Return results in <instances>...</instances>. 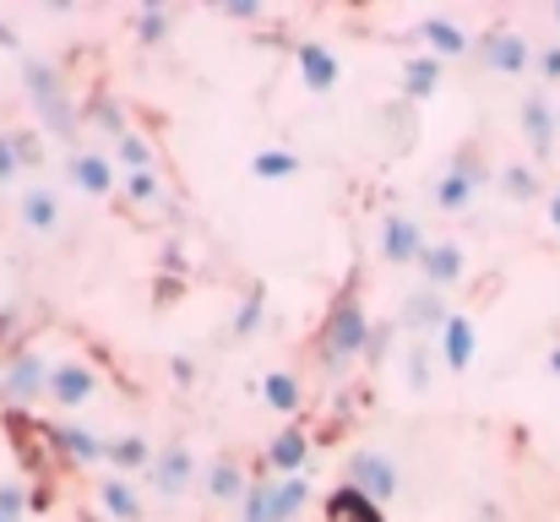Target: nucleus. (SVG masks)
<instances>
[{
    "label": "nucleus",
    "mask_w": 560,
    "mask_h": 522,
    "mask_svg": "<svg viewBox=\"0 0 560 522\" xmlns=\"http://www.w3.org/2000/svg\"><path fill=\"white\" fill-rule=\"evenodd\" d=\"M371 316H365V300H360V283H349L338 300H332V311H327V327H322V338H316V353H322V370L327 375H338V370H349L354 359H365L371 353Z\"/></svg>",
    "instance_id": "obj_1"
},
{
    "label": "nucleus",
    "mask_w": 560,
    "mask_h": 522,
    "mask_svg": "<svg viewBox=\"0 0 560 522\" xmlns=\"http://www.w3.org/2000/svg\"><path fill=\"white\" fill-rule=\"evenodd\" d=\"M22 88H27V98H33L38 120L55 131V142H77L82 115H77V104H71V93H66V77H60L49 60L22 55Z\"/></svg>",
    "instance_id": "obj_2"
},
{
    "label": "nucleus",
    "mask_w": 560,
    "mask_h": 522,
    "mask_svg": "<svg viewBox=\"0 0 560 522\" xmlns=\"http://www.w3.org/2000/svg\"><path fill=\"white\" fill-rule=\"evenodd\" d=\"M38 397H49V364L33 348H16L0 370V403L5 408H33Z\"/></svg>",
    "instance_id": "obj_3"
},
{
    "label": "nucleus",
    "mask_w": 560,
    "mask_h": 522,
    "mask_svg": "<svg viewBox=\"0 0 560 522\" xmlns=\"http://www.w3.org/2000/svg\"><path fill=\"white\" fill-rule=\"evenodd\" d=\"M349 485L371 501V507H386L397 490H402V479H397V463L381 452V446H360L354 457H349Z\"/></svg>",
    "instance_id": "obj_4"
},
{
    "label": "nucleus",
    "mask_w": 560,
    "mask_h": 522,
    "mask_svg": "<svg viewBox=\"0 0 560 522\" xmlns=\"http://www.w3.org/2000/svg\"><path fill=\"white\" fill-rule=\"evenodd\" d=\"M424 251H430V240H424L419 218H408V212H386L381 218V256H386V267H419Z\"/></svg>",
    "instance_id": "obj_5"
},
{
    "label": "nucleus",
    "mask_w": 560,
    "mask_h": 522,
    "mask_svg": "<svg viewBox=\"0 0 560 522\" xmlns=\"http://www.w3.org/2000/svg\"><path fill=\"white\" fill-rule=\"evenodd\" d=\"M98 392V370L88 359H55L49 364V403L55 408H82Z\"/></svg>",
    "instance_id": "obj_6"
},
{
    "label": "nucleus",
    "mask_w": 560,
    "mask_h": 522,
    "mask_svg": "<svg viewBox=\"0 0 560 522\" xmlns=\"http://www.w3.org/2000/svg\"><path fill=\"white\" fill-rule=\"evenodd\" d=\"M485 185V164H479V153L468 148V153H457V164L435 179V207H446V212H463L468 201H474V190Z\"/></svg>",
    "instance_id": "obj_7"
},
{
    "label": "nucleus",
    "mask_w": 560,
    "mask_h": 522,
    "mask_svg": "<svg viewBox=\"0 0 560 522\" xmlns=\"http://www.w3.org/2000/svg\"><path fill=\"white\" fill-rule=\"evenodd\" d=\"M71 185L88 190V196H115L120 179H115V153H98V148H71Z\"/></svg>",
    "instance_id": "obj_8"
},
{
    "label": "nucleus",
    "mask_w": 560,
    "mask_h": 522,
    "mask_svg": "<svg viewBox=\"0 0 560 522\" xmlns=\"http://www.w3.org/2000/svg\"><path fill=\"white\" fill-rule=\"evenodd\" d=\"M479 60H485L490 71H501V77H517V71H528V66H534V49H528V38H523V33L495 27V33H485Z\"/></svg>",
    "instance_id": "obj_9"
},
{
    "label": "nucleus",
    "mask_w": 560,
    "mask_h": 522,
    "mask_svg": "<svg viewBox=\"0 0 560 522\" xmlns=\"http://www.w3.org/2000/svg\"><path fill=\"white\" fill-rule=\"evenodd\" d=\"M452 322V311H446V294L441 289H413V294H402V311H397V333L408 327V333H435V327H446Z\"/></svg>",
    "instance_id": "obj_10"
},
{
    "label": "nucleus",
    "mask_w": 560,
    "mask_h": 522,
    "mask_svg": "<svg viewBox=\"0 0 560 522\" xmlns=\"http://www.w3.org/2000/svg\"><path fill=\"white\" fill-rule=\"evenodd\" d=\"M190 479H196V457H190V446L186 441L164 446L159 463H153V490H159V501H180V496L190 490Z\"/></svg>",
    "instance_id": "obj_11"
},
{
    "label": "nucleus",
    "mask_w": 560,
    "mask_h": 522,
    "mask_svg": "<svg viewBox=\"0 0 560 522\" xmlns=\"http://www.w3.org/2000/svg\"><path fill=\"white\" fill-rule=\"evenodd\" d=\"M201 490H207V501H212V507H229V501H245V496H250V479H245V463H240L234 452H218V457L207 463V479H201Z\"/></svg>",
    "instance_id": "obj_12"
},
{
    "label": "nucleus",
    "mask_w": 560,
    "mask_h": 522,
    "mask_svg": "<svg viewBox=\"0 0 560 522\" xmlns=\"http://www.w3.org/2000/svg\"><path fill=\"white\" fill-rule=\"evenodd\" d=\"M419 272H424V289H457V283H463V272H468L463 245H457V240H430V251H424Z\"/></svg>",
    "instance_id": "obj_13"
},
{
    "label": "nucleus",
    "mask_w": 560,
    "mask_h": 522,
    "mask_svg": "<svg viewBox=\"0 0 560 522\" xmlns=\"http://www.w3.org/2000/svg\"><path fill=\"white\" fill-rule=\"evenodd\" d=\"M49 446H55V457H71L82 468L109 463V441H98L93 430H77V425H49Z\"/></svg>",
    "instance_id": "obj_14"
},
{
    "label": "nucleus",
    "mask_w": 560,
    "mask_h": 522,
    "mask_svg": "<svg viewBox=\"0 0 560 522\" xmlns=\"http://www.w3.org/2000/svg\"><path fill=\"white\" fill-rule=\"evenodd\" d=\"M267 468H278V474H305V463H311V430L305 425H289L283 436H272V446H267V457H261Z\"/></svg>",
    "instance_id": "obj_15"
},
{
    "label": "nucleus",
    "mask_w": 560,
    "mask_h": 522,
    "mask_svg": "<svg viewBox=\"0 0 560 522\" xmlns=\"http://www.w3.org/2000/svg\"><path fill=\"white\" fill-rule=\"evenodd\" d=\"M294 60H300V77H305L311 93H332L338 77H343V71H338V55H332L327 44H300Z\"/></svg>",
    "instance_id": "obj_16"
},
{
    "label": "nucleus",
    "mask_w": 560,
    "mask_h": 522,
    "mask_svg": "<svg viewBox=\"0 0 560 522\" xmlns=\"http://www.w3.org/2000/svg\"><path fill=\"white\" fill-rule=\"evenodd\" d=\"M16 212H22V223H27L33 234H55V229H60V218H66L49 185H27V190H22V201H16Z\"/></svg>",
    "instance_id": "obj_17"
},
{
    "label": "nucleus",
    "mask_w": 560,
    "mask_h": 522,
    "mask_svg": "<svg viewBox=\"0 0 560 522\" xmlns=\"http://www.w3.org/2000/svg\"><path fill=\"white\" fill-rule=\"evenodd\" d=\"M413 33L435 49V60H463V55H468V33H463L457 22H446V16H424Z\"/></svg>",
    "instance_id": "obj_18"
},
{
    "label": "nucleus",
    "mask_w": 560,
    "mask_h": 522,
    "mask_svg": "<svg viewBox=\"0 0 560 522\" xmlns=\"http://www.w3.org/2000/svg\"><path fill=\"white\" fill-rule=\"evenodd\" d=\"M523 131L534 142V159L556 153V109H550V98H523Z\"/></svg>",
    "instance_id": "obj_19"
},
{
    "label": "nucleus",
    "mask_w": 560,
    "mask_h": 522,
    "mask_svg": "<svg viewBox=\"0 0 560 522\" xmlns=\"http://www.w3.org/2000/svg\"><path fill=\"white\" fill-rule=\"evenodd\" d=\"M98 507H104L115 522H142V496L131 490V479H126V474L98 479Z\"/></svg>",
    "instance_id": "obj_20"
},
{
    "label": "nucleus",
    "mask_w": 560,
    "mask_h": 522,
    "mask_svg": "<svg viewBox=\"0 0 560 522\" xmlns=\"http://www.w3.org/2000/svg\"><path fill=\"white\" fill-rule=\"evenodd\" d=\"M474 348H479V333H474L468 316H452L441 327V359H446V370H468L474 364Z\"/></svg>",
    "instance_id": "obj_21"
},
{
    "label": "nucleus",
    "mask_w": 560,
    "mask_h": 522,
    "mask_svg": "<svg viewBox=\"0 0 560 522\" xmlns=\"http://www.w3.org/2000/svg\"><path fill=\"white\" fill-rule=\"evenodd\" d=\"M435 82H441V60L435 55H413V60H402V98H430L435 93Z\"/></svg>",
    "instance_id": "obj_22"
},
{
    "label": "nucleus",
    "mask_w": 560,
    "mask_h": 522,
    "mask_svg": "<svg viewBox=\"0 0 560 522\" xmlns=\"http://www.w3.org/2000/svg\"><path fill=\"white\" fill-rule=\"evenodd\" d=\"M261 322H267V289L261 283H250L245 289V300H240V311H234V322H229V338H256L261 333Z\"/></svg>",
    "instance_id": "obj_23"
},
{
    "label": "nucleus",
    "mask_w": 560,
    "mask_h": 522,
    "mask_svg": "<svg viewBox=\"0 0 560 522\" xmlns=\"http://www.w3.org/2000/svg\"><path fill=\"white\" fill-rule=\"evenodd\" d=\"M261 397H267L278 414H300V408H305V392H300V375H294V370H267Z\"/></svg>",
    "instance_id": "obj_24"
},
{
    "label": "nucleus",
    "mask_w": 560,
    "mask_h": 522,
    "mask_svg": "<svg viewBox=\"0 0 560 522\" xmlns=\"http://www.w3.org/2000/svg\"><path fill=\"white\" fill-rule=\"evenodd\" d=\"M305 501H311V479H305V474L272 485V522H294L305 512Z\"/></svg>",
    "instance_id": "obj_25"
},
{
    "label": "nucleus",
    "mask_w": 560,
    "mask_h": 522,
    "mask_svg": "<svg viewBox=\"0 0 560 522\" xmlns=\"http://www.w3.org/2000/svg\"><path fill=\"white\" fill-rule=\"evenodd\" d=\"M109 463H115L120 474H142V468L153 474L159 457H153V446H148L142 436H120V441H109Z\"/></svg>",
    "instance_id": "obj_26"
},
{
    "label": "nucleus",
    "mask_w": 560,
    "mask_h": 522,
    "mask_svg": "<svg viewBox=\"0 0 560 522\" xmlns=\"http://www.w3.org/2000/svg\"><path fill=\"white\" fill-rule=\"evenodd\" d=\"M327 522H381V512H375L354 485H343V490H332V501H327Z\"/></svg>",
    "instance_id": "obj_27"
},
{
    "label": "nucleus",
    "mask_w": 560,
    "mask_h": 522,
    "mask_svg": "<svg viewBox=\"0 0 560 522\" xmlns=\"http://www.w3.org/2000/svg\"><path fill=\"white\" fill-rule=\"evenodd\" d=\"M120 190H126V201H131V212H153V207L164 201V179H159V170L126 174V179H120Z\"/></svg>",
    "instance_id": "obj_28"
},
{
    "label": "nucleus",
    "mask_w": 560,
    "mask_h": 522,
    "mask_svg": "<svg viewBox=\"0 0 560 522\" xmlns=\"http://www.w3.org/2000/svg\"><path fill=\"white\" fill-rule=\"evenodd\" d=\"M115 164L126 174H142V170H153V142L142 137V131H126L120 142H115Z\"/></svg>",
    "instance_id": "obj_29"
},
{
    "label": "nucleus",
    "mask_w": 560,
    "mask_h": 522,
    "mask_svg": "<svg viewBox=\"0 0 560 522\" xmlns=\"http://www.w3.org/2000/svg\"><path fill=\"white\" fill-rule=\"evenodd\" d=\"M430 375H435V353H430V344H413L402 353V381H408V392H430Z\"/></svg>",
    "instance_id": "obj_30"
},
{
    "label": "nucleus",
    "mask_w": 560,
    "mask_h": 522,
    "mask_svg": "<svg viewBox=\"0 0 560 522\" xmlns=\"http://www.w3.org/2000/svg\"><path fill=\"white\" fill-rule=\"evenodd\" d=\"M300 170H305V164H300L294 153H283V148H267V153L250 159V174H256V179H294Z\"/></svg>",
    "instance_id": "obj_31"
},
{
    "label": "nucleus",
    "mask_w": 560,
    "mask_h": 522,
    "mask_svg": "<svg viewBox=\"0 0 560 522\" xmlns=\"http://www.w3.org/2000/svg\"><path fill=\"white\" fill-rule=\"evenodd\" d=\"M131 27H137L142 44H164V38H170V5H142V11L131 16Z\"/></svg>",
    "instance_id": "obj_32"
},
{
    "label": "nucleus",
    "mask_w": 560,
    "mask_h": 522,
    "mask_svg": "<svg viewBox=\"0 0 560 522\" xmlns=\"http://www.w3.org/2000/svg\"><path fill=\"white\" fill-rule=\"evenodd\" d=\"M501 190H506L512 201H534V196H539V174L528 170V164H506V170H501Z\"/></svg>",
    "instance_id": "obj_33"
},
{
    "label": "nucleus",
    "mask_w": 560,
    "mask_h": 522,
    "mask_svg": "<svg viewBox=\"0 0 560 522\" xmlns=\"http://www.w3.org/2000/svg\"><path fill=\"white\" fill-rule=\"evenodd\" d=\"M240 507H245V522H272V479H250V496Z\"/></svg>",
    "instance_id": "obj_34"
},
{
    "label": "nucleus",
    "mask_w": 560,
    "mask_h": 522,
    "mask_svg": "<svg viewBox=\"0 0 560 522\" xmlns=\"http://www.w3.org/2000/svg\"><path fill=\"white\" fill-rule=\"evenodd\" d=\"M88 120H93V126H104L115 142L126 137V120H120V104H115V98H93V104H88Z\"/></svg>",
    "instance_id": "obj_35"
},
{
    "label": "nucleus",
    "mask_w": 560,
    "mask_h": 522,
    "mask_svg": "<svg viewBox=\"0 0 560 522\" xmlns=\"http://www.w3.org/2000/svg\"><path fill=\"white\" fill-rule=\"evenodd\" d=\"M11 142H16V159H22V170H38V164H44L38 131H11Z\"/></svg>",
    "instance_id": "obj_36"
},
{
    "label": "nucleus",
    "mask_w": 560,
    "mask_h": 522,
    "mask_svg": "<svg viewBox=\"0 0 560 522\" xmlns=\"http://www.w3.org/2000/svg\"><path fill=\"white\" fill-rule=\"evenodd\" d=\"M22 512H27V490L22 485H0V518L22 522Z\"/></svg>",
    "instance_id": "obj_37"
},
{
    "label": "nucleus",
    "mask_w": 560,
    "mask_h": 522,
    "mask_svg": "<svg viewBox=\"0 0 560 522\" xmlns=\"http://www.w3.org/2000/svg\"><path fill=\"white\" fill-rule=\"evenodd\" d=\"M16 174H22L16 142H11V131H0V185H16Z\"/></svg>",
    "instance_id": "obj_38"
},
{
    "label": "nucleus",
    "mask_w": 560,
    "mask_h": 522,
    "mask_svg": "<svg viewBox=\"0 0 560 522\" xmlns=\"http://www.w3.org/2000/svg\"><path fill=\"white\" fill-rule=\"evenodd\" d=\"M22 311H0V348H5V359L16 353V338H22Z\"/></svg>",
    "instance_id": "obj_39"
},
{
    "label": "nucleus",
    "mask_w": 560,
    "mask_h": 522,
    "mask_svg": "<svg viewBox=\"0 0 560 522\" xmlns=\"http://www.w3.org/2000/svg\"><path fill=\"white\" fill-rule=\"evenodd\" d=\"M223 16H234V22H261L267 16V5H256V0H229V5H218Z\"/></svg>",
    "instance_id": "obj_40"
},
{
    "label": "nucleus",
    "mask_w": 560,
    "mask_h": 522,
    "mask_svg": "<svg viewBox=\"0 0 560 522\" xmlns=\"http://www.w3.org/2000/svg\"><path fill=\"white\" fill-rule=\"evenodd\" d=\"M170 375H175V386H190V381H196V364H190L186 353H175V359H170Z\"/></svg>",
    "instance_id": "obj_41"
},
{
    "label": "nucleus",
    "mask_w": 560,
    "mask_h": 522,
    "mask_svg": "<svg viewBox=\"0 0 560 522\" xmlns=\"http://www.w3.org/2000/svg\"><path fill=\"white\" fill-rule=\"evenodd\" d=\"M539 71H545L550 82H560V44H556V49H545V55H539Z\"/></svg>",
    "instance_id": "obj_42"
},
{
    "label": "nucleus",
    "mask_w": 560,
    "mask_h": 522,
    "mask_svg": "<svg viewBox=\"0 0 560 522\" xmlns=\"http://www.w3.org/2000/svg\"><path fill=\"white\" fill-rule=\"evenodd\" d=\"M0 49H16V33H11L5 22H0Z\"/></svg>",
    "instance_id": "obj_43"
},
{
    "label": "nucleus",
    "mask_w": 560,
    "mask_h": 522,
    "mask_svg": "<svg viewBox=\"0 0 560 522\" xmlns=\"http://www.w3.org/2000/svg\"><path fill=\"white\" fill-rule=\"evenodd\" d=\"M550 223L560 229V185H556V196H550Z\"/></svg>",
    "instance_id": "obj_44"
},
{
    "label": "nucleus",
    "mask_w": 560,
    "mask_h": 522,
    "mask_svg": "<svg viewBox=\"0 0 560 522\" xmlns=\"http://www.w3.org/2000/svg\"><path fill=\"white\" fill-rule=\"evenodd\" d=\"M550 370H556V375H560V348H550Z\"/></svg>",
    "instance_id": "obj_45"
},
{
    "label": "nucleus",
    "mask_w": 560,
    "mask_h": 522,
    "mask_svg": "<svg viewBox=\"0 0 560 522\" xmlns=\"http://www.w3.org/2000/svg\"><path fill=\"white\" fill-rule=\"evenodd\" d=\"M550 11H556V22H560V5H550Z\"/></svg>",
    "instance_id": "obj_46"
},
{
    "label": "nucleus",
    "mask_w": 560,
    "mask_h": 522,
    "mask_svg": "<svg viewBox=\"0 0 560 522\" xmlns=\"http://www.w3.org/2000/svg\"><path fill=\"white\" fill-rule=\"evenodd\" d=\"M0 522H5V518H0Z\"/></svg>",
    "instance_id": "obj_47"
}]
</instances>
